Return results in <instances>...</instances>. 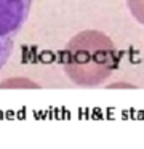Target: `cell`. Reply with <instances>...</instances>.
Returning a JSON list of instances; mask_svg holds the SVG:
<instances>
[{"label":"cell","mask_w":144,"mask_h":149,"mask_svg":"<svg viewBox=\"0 0 144 149\" xmlns=\"http://www.w3.org/2000/svg\"><path fill=\"white\" fill-rule=\"evenodd\" d=\"M67 77L82 87L103 84L119 66V53L112 40L99 31H83L69 40L63 53Z\"/></svg>","instance_id":"obj_1"},{"label":"cell","mask_w":144,"mask_h":149,"mask_svg":"<svg viewBox=\"0 0 144 149\" xmlns=\"http://www.w3.org/2000/svg\"><path fill=\"white\" fill-rule=\"evenodd\" d=\"M32 0H0V71L13 51L15 35L29 18Z\"/></svg>","instance_id":"obj_2"},{"label":"cell","mask_w":144,"mask_h":149,"mask_svg":"<svg viewBox=\"0 0 144 149\" xmlns=\"http://www.w3.org/2000/svg\"><path fill=\"white\" fill-rule=\"evenodd\" d=\"M127 7L131 16L144 26V0H127Z\"/></svg>","instance_id":"obj_3"}]
</instances>
